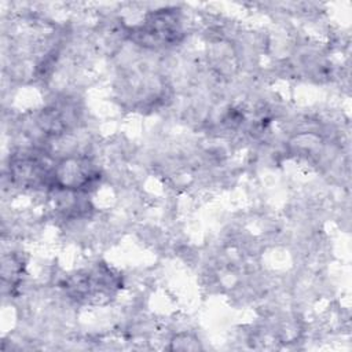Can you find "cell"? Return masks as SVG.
<instances>
[{"label": "cell", "mask_w": 352, "mask_h": 352, "mask_svg": "<svg viewBox=\"0 0 352 352\" xmlns=\"http://www.w3.org/2000/svg\"><path fill=\"white\" fill-rule=\"evenodd\" d=\"M180 34V21L170 10H160L150 14L142 25L132 30L135 41L150 47L173 44Z\"/></svg>", "instance_id": "cell-1"}, {"label": "cell", "mask_w": 352, "mask_h": 352, "mask_svg": "<svg viewBox=\"0 0 352 352\" xmlns=\"http://www.w3.org/2000/svg\"><path fill=\"white\" fill-rule=\"evenodd\" d=\"M96 177L95 166L85 157H67L52 169V180L67 190H85Z\"/></svg>", "instance_id": "cell-2"}, {"label": "cell", "mask_w": 352, "mask_h": 352, "mask_svg": "<svg viewBox=\"0 0 352 352\" xmlns=\"http://www.w3.org/2000/svg\"><path fill=\"white\" fill-rule=\"evenodd\" d=\"M114 276L100 268L73 276L67 283L72 294L78 298H100L110 294L114 289Z\"/></svg>", "instance_id": "cell-3"}, {"label": "cell", "mask_w": 352, "mask_h": 352, "mask_svg": "<svg viewBox=\"0 0 352 352\" xmlns=\"http://www.w3.org/2000/svg\"><path fill=\"white\" fill-rule=\"evenodd\" d=\"M170 348L172 349H179V351H198L201 349V344L198 338L192 337L191 334H177L172 341H170Z\"/></svg>", "instance_id": "cell-4"}]
</instances>
